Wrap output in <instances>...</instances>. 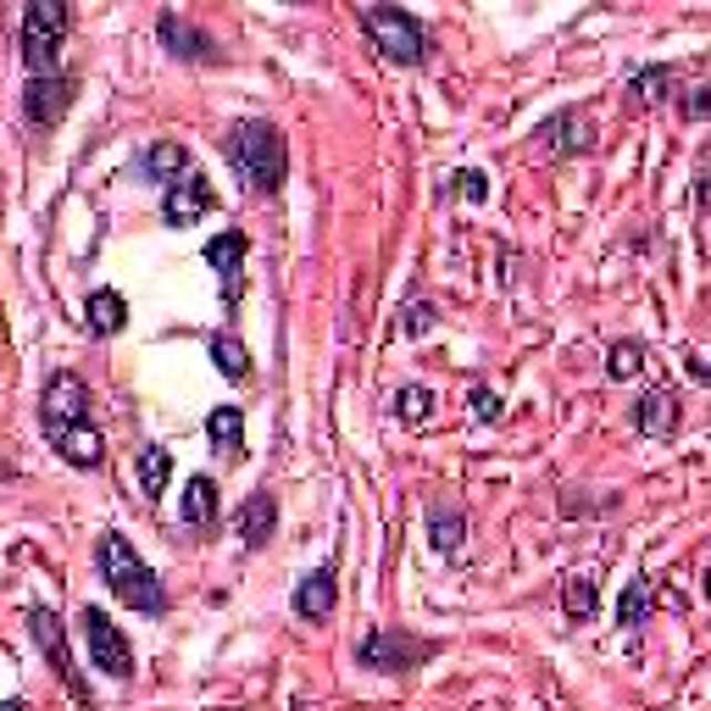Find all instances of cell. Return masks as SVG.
Returning a JSON list of instances; mask_svg holds the SVG:
<instances>
[{
	"instance_id": "cell-1",
	"label": "cell",
	"mask_w": 711,
	"mask_h": 711,
	"mask_svg": "<svg viewBox=\"0 0 711 711\" xmlns=\"http://www.w3.org/2000/svg\"><path fill=\"white\" fill-rule=\"evenodd\" d=\"M40 423H45V440L51 451L68 462V467H101L106 462V440L101 429L90 423V384L79 373H51L45 379V401H40Z\"/></svg>"
},
{
	"instance_id": "cell-2",
	"label": "cell",
	"mask_w": 711,
	"mask_h": 711,
	"mask_svg": "<svg viewBox=\"0 0 711 711\" xmlns=\"http://www.w3.org/2000/svg\"><path fill=\"white\" fill-rule=\"evenodd\" d=\"M223 156H228V167L245 178L250 195H278L284 178H289V145H284V134H278L267 117L234 123V128L223 134Z\"/></svg>"
},
{
	"instance_id": "cell-3",
	"label": "cell",
	"mask_w": 711,
	"mask_h": 711,
	"mask_svg": "<svg viewBox=\"0 0 711 711\" xmlns=\"http://www.w3.org/2000/svg\"><path fill=\"white\" fill-rule=\"evenodd\" d=\"M95 561H101L106 589H112L123 606H134V611H145V617H162V611H167V589H162V578L151 573V561H145L123 534H101Z\"/></svg>"
},
{
	"instance_id": "cell-4",
	"label": "cell",
	"mask_w": 711,
	"mask_h": 711,
	"mask_svg": "<svg viewBox=\"0 0 711 711\" xmlns=\"http://www.w3.org/2000/svg\"><path fill=\"white\" fill-rule=\"evenodd\" d=\"M68 23H73V12L62 7V0H29L23 7V68L34 79L56 73L62 45H68Z\"/></svg>"
},
{
	"instance_id": "cell-5",
	"label": "cell",
	"mask_w": 711,
	"mask_h": 711,
	"mask_svg": "<svg viewBox=\"0 0 711 711\" xmlns=\"http://www.w3.org/2000/svg\"><path fill=\"white\" fill-rule=\"evenodd\" d=\"M362 29H368V40L379 45L384 62H395V68H423L429 62V29L412 12H401V7H368L362 12Z\"/></svg>"
},
{
	"instance_id": "cell-6",
	"label": "cell",
	"mask_w": 711,
	"mask_h": 711,
	"mask_svg": "<svg viewBox=\"0 0 711 711\" xmlns=\"http://www.w3.org/2000/svg\"><path fill=\"white\" fill-rule=\"evenodd\" d=\"M440 645L434 639H418V633H406V628H373L362 645H356V667H368V672H412V667H423L429 656H434Z\"/></svg>"
},
{
	"instance_id": "cell-7",
	"label": "cell",
	"mask_w": 711,
	"mask_h": 711,
	"mask_svg": "<svg viewBox=\"0 0 711 711\" xmlns=\"http://www.w3.org/2000/svg\"><path fill=\"white\" fill-rule=\"evenodd\" d=\"M79 633L90 645V667H101L106 678H134V645H128V633L101 606H84L79 611Z\"/></svg>"
},
{
	"instance_id": "cell-8",
	"label": "cell",
	"mask_w": 711,
	"mask_h": 711,
	"mask_svg": "<svg viewBox=\"0 0 711 711\" xmlns=\"http://www.w3.org/2000/svg\"><path fill=\"white\" fill-rule=\"evenodd\" d=\"M29 633H34V645L51 656V672L62 678V689H68L79 705H90V683H84V678H79V667H73V650H68L62 617H56L51 606H29Z\"/></svg>"
},
{
	"instance_id": "cell-9",
	"label": "cell",
	"mask_w": 711,
	"mask_h": 711,
	"mask_svg": "<svg viewBox=\"0 0 711 711\" xmlns=\"http://www.w3.org/2000/svg\"><path fill=\"white\" fill-rule=\"evenodd\" d=\"M534 145H539V156H556V162L584 156V151H595V123H589V112L561 106V112H550V117L534 128Z\"/></svg>"
},
{
	"instance_id": "cell-10",
	"label": "cell",
	"mask_w": 711,
	"mask_h": 711,
	"mask_svg": "<svg viewBox=\"0 0 711 711\" xmlns=\"http://www.w3.org/2000/svg\"><path fill=\"white\" fill-rule=\"evenodd\" d=\"M206 212H217V189H212L206 173L189 167L173 189H162V223H167V228H195Z\"/></svg>"
},
{
	"instance_id": "cell-11",
	"label": "cell",
	"mask_w": 711,
	"mask_h": 711,
	"mask_svg": "<svg viewBox=\"0 0 711 711\" xmlns=\"http://www.w3.org/2000/svg\"><path fill=\"white\" fill-rule=\"evenodd\" d=\"M79 101V79H68V73H45V79H29V90H23V117L34 123V128H51V123H62V112Z\"/></svg>"
},
{
	"instance_id": "cell-12",
	"label": "cell",
	"mask_w": 711,
	"mask_h": 711,
	"mask_svg": "<svg viewBox=\"0 0 711 711\" xmlns=\"http://www.w3.org/2000/svg\"><path fill=\"white\" fill-rule=\"evenodd\" d=\"M245 250H250V239H245L239 228H223V234L206 245V261H212V272H217L228 306H239V295H245Z\"/></svg>"
},
{
	"instance_id": "cell-13",
	"label": "cell",
	"mask_w": 711,
	"mask_h": 711,
	"mask_svg": "<svg viewBox=\"0 0 711 711\" xmlns=\"http://www.w3.org/2000/svg\"><path fill=\"white\" fill-rule=\"evenodd\" d=\"M289 606H295V617H300V622H322V617H333V606H339V578H333V561L311 567V573L295 584Z\"/></svg>"
},
{
	"instance_id": "cell-14",
	"label": "cell",
	"mask_w": 711,
	"mask_h": 711,
	"mask_svg": "<svg viewBox=\"0 0 711 711\" xmlns=\"http://www.w3.org/2000/svg\"><path fill=\"white\" fill-rule=\"evenodd\" d=\"M234 534H239V545H245V550H261V545L278 534V501H272L267 490L245 495V501H239V512H234Z\"/></svg>"
},
{
	"instance_id": "cell-15",
	"label": "cell",
	"mask_w": 711,
	"mask_h": 711,
	"mask_svg": "<svg viewBox=\"0 0 711 711\" xmlns=\"http://www.w3.org/2000/svg\"><path fill=\"white\" fill-rule=\"evenodd\" d=\"M184 173H189V151H184L178 140H156V145L134 162V178H140V184H156V189H173Z\"/></svg>"
},
{
	"instance_id": "cell-16",
	"label": "cell",
	"mask_w": 711,
	"mask_h": 711,
	"mask_svg": "<svg viewBox=\"0 0 711 711\" xmlns=\"http://www.w3.org/2000/svg\"><path fill=\"white\" fill-rule=\"evenodd\" d=\"M633 429H639L645 440H667V434L678 429V390H672V384L645 390V395L633 401Z\"/></svg>"
},
{
	"instance_id": "cell-17",
	"label": "cell",
	"mask_w": 711,
	"mask_h": 711,
	"mask_svg": "<svg viewBox=\"0 0 711 711\" xmlns=\"http://www.w3.org/2000/svg\"><path fill=\"white\" fill-rule=\"evenodd\" d=\"M156 34H162V45H167L173 56H184V62H217L212 34H200V29L184 23L178 12H162V18H156Z\"/></svg>"
},
{
	"instance_id": "cell-18",
	"label": "cell",
	"mask_w": 711,
	"mask_h": 711,
	"mask_svg": "<svg viewBox=\"0 0 711 711\" xmlns=\"http://www.w3.org/2000/svg\"><path fill=\"white\" fill-rule=\"evenodd\" d=\"M672 84H678V73H672L667 62H650V68H639V73L628 79V90H622V106H628V112H650V106H667Z\"/></svg>"
},
{
	"instance_id": "cell-19",
	"label": "cell",
	"mask_w": 711,
	"mask_h": 711,
	"mask_svg": "<svg viewBox=\"0 0 711 711\" xmlns=\"http://www.w3.org/2000/svg\"><path fill=\"white\" fill-rule=\"evenodd\" d=\"M84 322H90V333L117 339V333L128 328V300H123L117 289H90V300H84Z\"/></svg>"
},
{
	"instance_id": "cell-20",
	"label": "cell",
	"mask_w": 711,
	"mask_h": 711,
	"mask_svg": "<svg viewBox=\"0 0 711 711\" xmlns=\"http://www.w3.org/2000/svg\"><path fill=\"white\" fill-rule=\"evenodd\" d=\"M429 539L440 556H462V539H467V517L456 501H434L429 506Z\"/></svg>"
},
{
	"instance_id": "cell-21",
	"label": "cell",
	"mask_w": 711,
	"mask_h": 711,
	"mask_svg": "<svg viewBox=\"0 0 711 711\" xmlns=\"http://www.w3.org/2000/svg\"><path fill=\"white\" fill-rule=\"evenodd\" d=\"M178 517H184L189 528H212V523H217V484H212L206 473H195V478L184 484V501H178Z\"/></svg>"
},
{
	"instance_id": "cell-22",
	"label": "cell",
	"mask_w": 711,
	"mask_h": 711,
	"mask_svg": "<svg viewBox=\"0 0 711 711\" xmlns=\"http://www.w3.org/2000/svg\"><path fill=\"white\" fill-rule=\"evenodd\" d=\"M134 473H140L145 501H162V495H167V484H173V451H167V445H145V451H140V462H134Z\"/></svg>"
},
{
	"instance_id": "cell-23",
	"label": "cell",
	"mask_w": 711,
	"mask_h": 711,
	"mask_svg": "<svg viewBox=\"0 0 711 711\" xmlns=\"http://www.w3.org/2000/svg\"><path fill=\"white\" fill-rule=\"evenodd\" d=\"M206 440H212V451L239 456V451H245V412H239V406H217V412L206 418Z\"/></svg>"
},
{
	"instance_id": "cell-24",
	"label": "cell",
	"mask_w": 711,
	"mask_h": 711,
	"mask_svg": "<svg viewBox=\"0 0 711 711\" xmlns=\"http://www.w3.org/2000/svg\"><path fill=\"white\" fill-rule=\"evenodd\" d=\"M212 368H217L228 384H245V379H250V350H245L234 333H212Z\"/></svg>"
},
{
	"instance_id": "cell-25",
	"label": "cell",
	"mask_w": 711,
	"mask_h": 711,
	"mask_svg": "<svg viewBox=\"0 0 711 711\" xmlns=\"http://www.w3.org/2000/svg\"><path fill=\"white\" fill-rule=\"evenodd\" d=\"M434 412H440V395H434L429 384H401V390H395V418H401V423L423 429V423H434Z\"/></svg>"
},
{
	"instance_id": "cell-26",
	"label": "cell",
	"mask_w": 711,
	"mask_h": 711,
	"mask_svg": "<svg viewBox=\"0 0 711 711\" xmlns=\"http://www.w3.org/2000/svg\"><path fill=\"white\" fill-rule=\"evenodd\" d=\"M650 606H656L650 578H628L622 595H617V622H622V628H645V622H650Z\"/></svg>"
},
{
	"instance_id": "cell-27",
	"label": "cell",
	"mask_w": 711,
	"mask_h": 711,
	"mask_svg": "<svg viewBox=\"0 0 711 711\" xmlns=\"http://www.w3.org/2000/svg\"><path fill=\"white\" fill-rule=\"evenodd\" d=\"M561 611H567L573 622H589V617L600 611V589H595V578L573 573V578L561 584Z\"/></svg>"
},
{
	"instance_id": "cell-28",
	"label": "cell",
	"mask_w": 711,
	"mask_h": 711,
	"mask_svg": "<svg viewBox=\"0 0 711 711\" xmlns=\"http://www.w3.org/2000/svg\"><path fill=\"white\" fill-rule=\"evenodd\" d=\"M639 368H645V344H639V339H617V344L606 350V379L628 384V379H639Z\"/></svg>"
},
{
	"instance_id": "cell-29",
	"label": "cell",
	"mask_w": 711,
	"mask_h": 711,
	"mask_svg": "<svg viewBox=\"0 0 711 711\" xmlns=\"http://www.w3.org/2000/svg\"><path fill=\"white\" fill-rule=\"evenodd\" d=\"M440 328V306L429 300V295H412V306H406V317H401V333L406 339H423V333H434Z\"/></svg>"
},
{
	"instance_id": "cell-30",
	"label": "cell",
	"mask_w": 711,
	"mask_h": 711,
	"mask_svg": "<svg viewBox=\"0 0 711 711\" xmlns=\"http://www.w3.org/2000/svg\"><path fill=\"white\" fill-rule=\"evenodd\" d=\"M467 418H473V423H495V418H501V395H495L490 384H473V395H467Z\"/></svg>"
},
{
	"instance_id": "cell-31",
	"label": "cell",
	"mask_w": 711,
	"mask_h": 711,
	"mask_svg": "<svg viewBox=\"0 0 711 711\" xmlns=\"http://www.w3.org/2000/svg\"><path fill=\"white\" fill-rule=\"evenodd\" d=\"M451 189H456L462 200H490V178H484L478 167H462V173H451Z\"/></svg>"
},
{
	"instance_id": "cell-32",
	"label": "cell",
	"mask_w": 711,
	"mask_h": 711,
	"mask_svg": "<svg viewBox=\"0 0 711 711\" xmlns=\"http://www.w3.org/2000/svg\"><path fill=\"white\" fill-rule=\"evenodd\" d=\"M705 106H711V95H705V90H694V95L683 101V117H705Z\"/></svg>"
},
{
	"instance_id": "cell-33",
	"label": "cell",
	"mask_w": 711,
	"mask_h": 711,
	"mask_svg": "<svg viewBox=\"0 0 711 711\" xmlns=\"http://www.w3.org/2000/svg\"><path fill=\"white\" fill-rule=\"evenodd\" d=\"M0 711H29V700H18V694H12V700H0Z\"/></svg>"
}]
</instances>
